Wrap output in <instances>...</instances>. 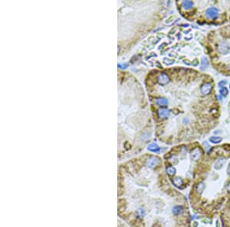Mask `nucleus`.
<instances>
[{"mask_svg":"<svg viewBox=\"0 0 230 227\" xmlns=\"http://www.w3.org/2000/svg\"><path fill=\"white\" fill-rule=\"evenodd\" d=\"M205 15L209 19H215L219 15V10L216 7H210L205 11Z\"/></svg>","mask_w":230,"mask_h":227,"instance_id":"obj_1","label":"nucleus"},{"mask_svg":"<svg viewBox=\"0 0 230 227\" xmlns=\"http://www.w3.org/2000/svg\"><path fill=\"white\" fill-rule=\"evenodd\" d=\"M202 156V151L201 149L199 148H196L191 151L190 154V158L193 161H198L199 159Z\"/></svg>","mask_w":230,"mask_h":227,"instance_id":"obj_2","label":"nucleus"},{"mask_svg":"<svg viewBox=\"0 0 230 227\" xmlns=\"http://www.w3.org/2000/svg\"><path fill=\"white\" fill-rule=\"evenodd\" d=\"M218 50L222 54H226L229 52V45L227 44L226 42H222L220 43L218 46Z\"/></svg>","mask_w":230,"mask_h":227,"instance_id":"obj_3","label":"nucleus"},{"mask_svg":"<svg viewBox=\"0 0 230 227\" xmlns=\"http://www.w3.org/2000/svg\"><path fill=\"white\" fill-rule=\"evenodd\" d=\"M213 88V86L211 83H204L202 86H201V93L203 94V95H208L210 92H211V90Z\"/></svg>","mask_w":230,"mask_h":227,"instance_id":"obj_4","label":"nucleus"},{"mask_svg":"<svg viewBox=\"0 0 230 227\" xmlns=\"http://www.w3.org/2000/svg\"><path fill=\"white\" fill-rule=\"evenodd\" d=\"M159 163V160L158 158H156L155 157H151L150 158H148L147 160H146V165H147L149 167H156V165H158Z\"/></svg>","mask_w":230,"mask_h":227,"instance_id":"obj_5","label":"nucleus"},{"mask_svg":"<svg viewBox=\"0 0 230 227\" xmlns=\"http://www.w3.org/2000/svg\"><path fill=\"white\" fill-rule=\"evenodd\" d=\"M169 77L166 74H160L157 77V81L160 84H166L169 82Z\"/></svg>","mask_w":230,"mask_h":227,"instance_id":"obj_6","label":"nucleus"},{"mask_svg":"<svg viewBox=\"0 0 230 227\" xmlns=\"http://www.w3.org/2000/svg\"><path fill=\"white\" fill-rule=\"evenodd\" d=\"M183 207L179 205H177L173 206V208L172 209V212L175 216H179L183 213Z\"/></svg>","mask_w":230,"mask_h":227,"instance_id":"obj_7","label":"nucleus"},{"mask_svg":"<svg viewBox=\"0 0 230 227\" xmlns=\"http://www.w3.org/2000/svg\"><path fill=\"white\" fill-rule=\"evenodd\" d=\"M170 114V112L168 109H161L158 111V115L160 118L164 119V118H167Z\"/></svg>","mask_w":230,"mask_h":227,"instance_id":"obj_8","label":"nucleus"},{"mask_svg":"<svg viewBox=\"0 0 230 227\" xmlns=\"http://www.w3.org/2000/svg\"><path fill=\"white\" fill-rule=\"evenodd\" d=\"M205 188V184L204 183V182H199L198 184L196 187V190L198 193L199 194H202Z\"/></svg>","mask_w":230,"mask_h":227,"instance_id":"obj_9","label":"nucleus"},{"mask_svg":"<svg viewBox=\"0 0 230 227\" xmlns=\"http://www.w3.org/2000/svg\"><path fill=\"white\" fill-rule=\"evenodd\" d=\"M148 150L153 152H159L160 151V148L155 143H152L148 145Z\"/></svg>","mask_w":230,"mask_h":227,"instance_id":"obj_10","label":"nucleus"},{"mask_svg":"<svg viewBox=\"0 0 230 227\" xmlns=\"http://www.w3.org/2000/svg\"><path fill=\"white\" fill-rule=\"evenodd\" d=\"M209 66V61L207 59L206 57H202V61H201V66H200V69L201 70H204L206 69Z\"/></svg>","mask_w":230,"mask_h":227,"instance_id":"obj_11","label":"nucleus"},{"mask_svg":"<svg viewBox=\"0 0 230 227\" xmlns=\"http://www.w3.org/2000/svg\"><path fill=\"white\" fill-rule=\"evenodd\" d=\"M173 184L176 187H181V186L183 184V179L181 177H175L173 179Z\"/></svg>","mask_w":230,"mask_h":227,"instance_id":"obj_12","label":"nucleus"},{"mask_svg":"<svg viewBox=\"0 0 230 227\" xmlns=\"http://www.w3.org/2000/svg\"><path fill=\"white\" fill-rule=\"evenodd\" d=\"M209 142H212L213 144H218L222 141V138L221 137H219V136H212V137L209 138Z\"/></svg>","mask_w":230,"mask_h":227,"instance_id":"obj_13","label":"nucleus"},{"mask_svg":"<svg viewBox=\"0 0 230 227\" xmlns=\"http://www.w3.org/2000/svg\"><path fill=\"white\" fill-rule=\"evenodd\" d=\"M193 6V3L191 1H185L183 2V7L186 10H188V9H190Z\"/></svg>","mask_w":230,"mask_h":227,"instance_id":"obj_14","label":"nucleus"},{"mask_svg":"<svg viewBox=\"0 0 230 227\" xmlns=\"http://www.w3.org/2000/svg\"><path fill=\"white\" fill-rule=\"evenodd\" d=\"M167 103H168V100L165 98H160L156 100V104H157L158 106H166Z\"/></svg>","mask_w":230,"mask_h":227,"instance_id":"obj_15","label":"nucleus"},{"mask_svg":"<svg viewBox=\"0 0 230 227\" xmlns=\"http://www.w3.org/2000/svg\"><path fill=\"white\" fill-rule=\"evenodd\" d=\"M223 165H224L223 161H221V160H218L216 163H215V165H214V168L216 169V170L219 171V170H220V169H222V168Z\"/></svg>","mask_w":230,"mask_h":227,"instance_id":"obj_16","label":"nucleus"},{"mask_svg":"<svg viewBox=\"0 0 230 227\" xmlns=\"http://www.w3.org/2000/svg\"><path fill=\"white\" fill-rule=\"evenodd\" d=\"M166 173L168 174L170 176H173V175H175L176 174V172H177V170H176V168L173 167H168L166 168Z\"/></svg>","mask_w":230,"mask_h":227,"instance_id":"obj_17","label":"nucleus"},{"mask_svg":"<svg viewBox=\"0 0 230 227\" xmlns=\"http://www.w3.org/2000/svg\"><path fill=\"white\" fill-rule=\"evenodd\" d=\"M136 214H137V216L140 217V218H143L145 215V210L142 208H139L137 210V211H136Z\"/></svg>","mask_w":230,"mask_h":227,"instance_id":"obj_18","label":"nucleus"},{"mask_svg":"<svg viewBox=\"0 0 230 227\" xmlns=\"http://www.w3.org/2000/svg\"><path fill=\"white\" fill-rule=\"evenodd\" d=\"M219 92H220V94H221L222 96H226L228 95V93H229V90H228V89L226 87L221 88V89H220V90H219Z\"/></svg>","mask_w":230,"mask_h":227,"instance_id":"obj_19","label":"nucleus"},{"mask_svg":"<svg viewBox=\"0 0 230 227\" xmlns=\"http://www.w3.org/2000/svg\"><path fill=\"white\" fill-rule=\"evenodd\" d=\"M225 188H226V190H227L228 193H230V181L227 183V184L226 185V187Z\"/></svg>","mask_w":230,"mask_h":227,"instance_id":"obj_20","label":"nucleus"},{"mask_svg":"<svg viewBox=\"0 0 230 227\" xmlns=\"http://www.w3.org/2000/svg\"><path fill=\"white\" fill-rule=\"evenodd\" d=\"M225 84H226V80H223V81H221V82H219V86H220V87H222V86H223L224 87V85Z\"/></svg>","mask_w":230,"mask_h":227,"instance_id":"obj_21","label":"nucleus"},{"mask_svg":"<svg viewBox=\"0 0 230 227\" xmlns=\"http://www.w3.org/2000/svg\"><path fill=\"white\" fill-rule=\"evenodd\" d=\"M203 145L205 146V149H206V150H208V149H209V148H210L209 144L207 143V142H205H205H203Z\"/></svg>","mask_w":230,"mask_h":227,"instance_id":"obj_22","label":"nucleus"},{"mask_svg":"<svg viewBox=\"0 0 230 227\" xmlns=\"http://www.w3.org/2000/svg\"><path fill=\"white\" fill-rule=\"evenodd\" d=\"M118 67H120V68L124 69V68H126L127 67H128V64H118Z\"/></svg>","mask_w":230,"mask_h":227,"instance_id":"obj_23","label":"nucleus"},{"mask_svg":"<svg viewBox=\"0 0 230 227\" xmlns=\"http://www.w3.org/2000/svg\"><path fill=\"white\" fill-rule=\"evenodd\" d=\"M198 225H199V224H198V223H197V222H196V221H195L194 223H193V227H197V226H198Z\"/></svg>","mask_w":230,"mask_h":227,"instance_id":"obj_24","label":"nucleus"},{"mask_svg":"<svg viewBox=\"0 0 230 227\" xmlns=\"http://www.w3.org/2000/svg\"><path fill=\"white\" fill-rule=\"evenodd\" d=\"M228 174L230 175V165H229V166L228 167Z\"/></svg>","mask_w":230,"mask_h":227,"instance_id":"obj_25","label":"nucleus"},{"mask_svg":"<svg viewBox=\"0 0 230 227\" xmlns=\"http://www.w3.org/2000/svg\"><path fill=\"white\" fill-rule=\"evenodd\" d=\"M216 224H217V227H219V222H218V221H217L216 223Z\"/></svg>","mask_w":230,"mask_h":227,"instance_id":"obj_26","label":"nucleus"},{"mask_svg":"<svg viewBox=\"0 0 230 227\" xmlns=\"http://www.w3.org/2000/svg\"><path fill=\"white\" fill-rule=\"evenodd\" d=\"M229 88H230V85H229Z\"/></svg>","mask_w":230,"mask_h":227,"instance_id":"obj_27","label":"nucleus"}]
</instances>
